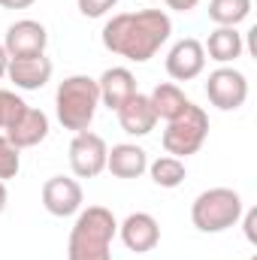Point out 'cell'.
I'll return each instance as SVG.
<instances>
[{
    "label": "cell",
    "mask_w": 257,
    "mask_h": 260,
    "mask_svg": "<svg viewBox=\"0 0 257 260\" xmlns=\"http://www.w3.org/2000/svg\"><path fill=\"white\" fill-rule=\"evenodd\" d=\"M18 170H21V151L0 133V182L15 179Z\"/></svg>",
    "instance_id": "21"
},
{
    "label": "cell",
    "mask_w": 257,
    "mask_h": 260,
    "mask_svg": "<svg viewBox=\"0 0 257 260\" xmlns=\"http://www.w3.org/2000/svg\"><path fill=\"white\" fill-rule=\"evenodd\" d=\"M115 236H118V221L106 206L79 209L67 242V260H112Z\"/></svg>",
    "instance_id": "2"
},
{
    "label": "cell",
    "mask_w": 257,
    "mask_h": 260,
    "mask_svg": "<svg viewBox=\"0 0 257 260\" xmlns=\"http://www.w3.org/2000/svg\"><path fill=\"white\" fill-rule=\"evenodd\" d=\"M136 260H139V257H136Z\"/></svg>",
    "instance_id": "31"
},
{
    "label": "cell",
    "mask_w": 257,
    "mask_h": 260,
    "mask_svg": "<svg viewBox=\"0 0 257 260\" xmlns=\"http://www.w3.org/2000/svg\"><path fill=\"white\" fill-rule=\"evenodd\" d=\"M145 173L151 176V182H154L157 188H179V185L188 179L185 160H179V157H173V154H164V157L148 160V170H145Z\"/></svg>",
    "instance_id": "19"
},
{
    "label": "cell",
    "mask_w": 257,
    "mask_h": 260,
    "mask_svg": "<svg viewBox=\"0 0 257 260\" xmlns=\"http://www.w3.org/2000/svg\"><path fill=\"white\" fill-rule=\"evenodd\" d=\"M24 100L15 94V91H6V88H0V130H6L21 112H24Z\"/></svg>",
    "instance_id": "22"
},
{
    "label": "cell",
    "mask_w": 257,
    "mask_h": 260,
    "mask_svg": "<svg viewBox=\"0 0 257 260\" xmlns=\"http://www.w3.org/2000/svg\"><path fill=\"white\" fill-rule=\"evenodd\" d=\"M37 0H0V6L3 9H27V6H34Z\"/></svg>",
    "instance_id": "26"
},
{
    "label": "cell",
    "mask_w": 257,
    "mask_h": 260,
    "mask_svg": "<svg viewBox=\"0 0 257 260\" xmlns=\"http://www.w3.org/2000/svg\"><path fill=\"white\" fill-rule=\"evenodd\" d=\"M203 52H206L209 61L227 67V64H233L236 58H242L245 43H242V34L236 27H215L209 34V40L203 43Z\"/></svg>",
    "instance_id": "17"
},
{
    "label": "cell",
    "mask_w": 257,
    "mask_h": 260,
    "mask_svg": "<svg viewBox=\"0 0 257 260\" xmlns=\"http://www.w3.org/2000/svg\"><path fill=\"white\" fill-rule=\"evenodd\" d=\"M6 203H9V191H6V182H0V215L6 209Z\"/></svg>",
    "instance_id": "28"
},
{
    "label": "cell",
    "mask_w": 257,
    "mask_h": 260,
    "mask_svg": "<svg viewBox=\"0 0 257 260\" xmlns=\"http://www.w3.org/2000/svg\"><path fill=\"white\" fill-rule=\"evenodd\" d=\"M97 88H100V103L112 112H118L130 97L136 94V76L130 73L127 67H109L100 79H97Z\"/></svg>",
    "instance_id": "14"
},
{
    "label": "cell",
    "mask_w": 257,
    "mask_h": 260,
    "mask_svg": "<svg viewBox=\"0 0 257 260\" xmlns=\"http://www.w3.org/2000/svg\"><path fill=\"white\" fill-rule=\"evenodd\" d=\"M242 197L233 188H209L191 203V221L200 233H224L242 221Z\"/></svg>",
    "instance_id": "4"
},
{
    "label": "cell",
    "mask_w": 257,
    "mask_h": 260,
    "mask_svg": "<svg viewBox=\"0 0 257 260\" xmlns=\"http://www.w3.org/2000/svg\"><path fill=\"white\" fill-rule=\"evenodd\" d=\"M46 46H49V30H46V24H40L34 18H18L6 27L3 49H6L9 58L46 55Z\"/></svg>",
    "instance_id": "8"
},
{
    "label": "cell",
    "mask_w": 257,
    "mask_h": 260,
    "mask_svg": "<svg viewBox=\"0 0 257 260\" xmlns=\"http://www.w3.org/2000/svg\"><path fill=\"white\" fill-rule=\"evenodd\" d=\"M148 100H151V109H154V115H157V121L164 118V121H173L176 115H182L185 109H188V97H185V91L176 85V82H160L151 94H148Z\"/></svg>",
    "instance_id": "18"
},
{
    "label": "cell",
    "mask_w": 257,
    "mask_h": 260,
    "mask_svg": "<svg viewBox=\"0 0 257 260\" xmlns=\"http://www.w3.org/2000/svg\"><path fill=\"white\" fill-rule=\"evenodd\" d=\"M3 136L21 151V148H34L40 145L46 136H49V115L43 109H34V106H24V112L3 130Z\"/></svg>",
    "instance_id": "13"
},
{
    "label": "cell",
    "mask_w": 257,
    "mask_h": 260,
    "mask_svg": "<svg viewBox=\"0 0 257 260\" xmlns=\"http://www.w3.org/2000/svg\"><path fill=\"white\" fill-rule=\"evenodd\" d=\"M148 3H154V0H148Z\"/></svg>",
    "instance_id": "29"
},
{
    "label": "cell",
    "mask_w": 257,
    "mask_h": 260,
    "mask_svg": "<svg viewBox=\"0 0 257 260\" xmlns=\"http://www.w3.org/2000/svg\"><path fill=\"white\" fill-rule=\"evenodd\" d=\"M115 115H118V124H121V130L127 136H148L154 130V124H157V115L151 109V100L145 94H139V91L130 97Z\"/></svg>",
    "instance_id": "16"
},
{
    "label": "cell",
    "mask_w": 257,
    "mask_h": 260,
    "mask_svg": "<svg viewBox=\"0 0 257 260\" xmlns=\"http://www.w3.org/2000/svg\"><path fill=\"white\" fill-rule=\"evenodd\" d=\"M203 70H206V52H203V43L200 40L185 37V40H179L170 49V55H167V73H170V79L191 82Z\"/></svg>",
    "instance_id": "12"
},
{
    "label": "cell",
    "mask_w": 257,
    "mask_h": 260,
    "mask_svg": "<svg viewBox=\"0 0 257 260\" xmlns=\"http://www.w3.org/2000/svg\"><path fill=\"white\" fill-rule=\"evenodd\" d=\"M97 106H100L97 79H91L85 73H76V76H67L58 85L55 112H58V121L64 124V130H73V133L88 130L94 115H97Z\"/></svg>",
    "instance_id": "3"
},
{
    "label": "cell",
    "mask_w": 257,
    "mask_h": 260,
    "mask_svg": "<svg viewBox=\"0 0 257 260\" xmlns=\"http://www.w3.org/2000/svg\"><path fill=\"white\" fill-rule=\"evenodd\" d=\"M206 97L221 112H236L248 100V79L236 67H218L206 79Z\"/></svg>",
    "instance_id": "6"
},
{
    "label": "cell",
    "mask_w": 257,
    "mask_h": 260,
    "mask_svg": "<svg viewBox=\"0 0 257 260\" xmlns=\"http://www.w3.org/2000/svg\"><path fill=\"white\" fill-rule=\"evenodd\" d=\"M6 67H9V55H6V49L0 43V79H6Z\"/></svg>",
    "instance_id": "27"
},
{
    "label": "cell",
    "mask_w": 257,
    "mask_h": 260,
    "mask_svg": "<svg viewBox=\"0 0 257 260\" xmlns=\"http://www.w3.org/2000/svg\"><path fill=\"white\" fill-rule=\"evenodd\" d=\"M251 260H257V257H251Z\"/></svg>",
    "instance_id": "30"
},
{
    "label": "cell",
    "mask_w": 257,
    "mask_h": 260,
    "mask_svg": "<svg viewBox=\"0 0 257 260\" xmlns=\"http://www.w3.org/2000/svg\"><path fill=\"white\" fill-rule=\"evenodd\" d=\"M206 136H209V115L203 112V106L188 103V109L182 115H176L173 121H167L164 148H167V154L185 160V157H191V154H197L203 148Z\"/></svg>",
    "instance_id": "5"
},
{
    "label": "cell",
    "mask_w": 257,
    "mask_h": 260,
    "mask_svg": "<svg viewBox=\"0 0 257 260\" xmlns=\"http://www.w3.org/2000/svg\"><path fill=\"white\" fill-rule=\"evenodd\" d=\"M173 12H191V9H197L200 6V0H164Z\"/></svg>",
    "instance_id": "25"
},
{
    "label": "cell",
    "mask_w": 257,
    "mask_h": 260,
    "mask_svg": "<svg viewBox=\"0 0 257 260\" xmlns=\"http://www.w3.org/2000/svg\"><path fill=\"white\" fill-rule=\"evenodd\" d=\"M106 154H109V145L100 133H91V130H82L73 136L70 142V170L76 179H97L103 170H106Z\"/></svg>",
    "instance_id": "7"
},
{
    "label": "cell",
    "mask_w": 257,
    "mask_h": 260,
    "mask_svg": "<svg viewBox=\"0 0 257 260\" xmlns=\"http://www.w3.org/2000/svg\"><path fill=\"white\" fill-rule=\"evenodd\" d=\"M206 12L218 27H236L251 15V0H209Z\"/></svg>",
    "instance_id": "20"
},
{
    "label": "cell",
    "mask_w": 257,
    "mask_h": 260,
    "mask_svg": "<svg viewBox=\"0 0 257 260\" xmlns=\"http://www.w3.org/2000/svg\"><path fill=\"white\" fill-rule=\"evenodd\" d=\"M118 0H79V12L85 18H103L106 12H112Z\"/></svg>",
    "instance_id": "23"
},
{
    "label": "cell",
    "mask_w": 257,
    "mask_h": 260,
    "mask_svg": "<svg viewBox=\"0 0 257 260\" xmlns=\"http://www.w3.org/2000/svg\"><path fill=\"white\" fill-rule=\"evenodd\" d=\"M55 64L46 55H30V58H9L6 67V79L18 88V91H40L52 82Z\"/></svg>",
    "instance_id": "11"
},
{
    "label": "cell",
    "mask_w": 257,
    "mask_h": 260,
    "mask_svg": "<svg viewBox=\"0 0 257 260\" xmlns=\"http://www.w3.org/2000/svg\"><path fill=\"white\" fill-rule=\"evenodd\" d=\"M118 236H121V242H124L127 251L145 254V251L157 248V242H160V224L148 212H130L127 218L118 224Z\"/></svg>",
    "instance_id": "10"
},
{
    "label": "cell",
    "mask_w": 257,
    "mask_h": 260,
    "mask_svg": "<svg viewBox=\"0 0 257 260\" xmlns=\"http://www.w3.org/2000/svg\"><path fill=\"white\" fill-rule=\"evenodd\" d=\"M245 215V221H242V227H245V239L257 245V233H254V224H257V209H248V212H242Z\"/></svg>",
    "instance_id": "24"
},
{
    "label": "cell",
    "mask_w": 257,
    "mask_h": 260,
    "mask_svg": "<svg viewBox=\"0 0 257 260\" xmlns=\"http://www.w3.org/2000/svg\"><path fill=\"white\" fill-rule=\"evenodd\" d=\"M85 203V194H82V185L70 176H52L46 179L43 185V206L49 215L55 218H70L82 209Z\"/></svg>",
    "instance_id": "9"
},
{
    "label": "cell",
    "mask_w": 257,
    "mask_h": 260,
    "mask_svg": "<svg viewBox=\"0 0 257 260\" xmlns=\"http://www.w3.org/2000/svg\"><path fill=\"white\" fill-rule=\"evenodd\" d=\"M173 34V21L164 9H139V12H118L103 24V46L106 52L133 61V64H145L151 61L160 46L170 40Z\"/></svg>",
    "instance_id": "1"
},
{
    "label": "cell",
    "mask_w": 257,
    "mask_h": 260,
    "mask_svg": "<svg viewBox=\"0 0 257 260\" xmlns=\"http://www.w3.org/2000/svg\"><path fill=\"white\" fill-rule=\"evenodd\" d=\"M106 170L115 179H139L148 170V151L136 142H118L106 154Z\"/></svg>",
    "instance_id": "15"
}]
</instances>
